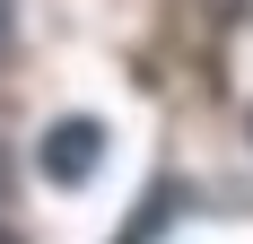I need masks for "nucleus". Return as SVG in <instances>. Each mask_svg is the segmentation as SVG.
Segmentation results:
<instances>
[{"instance_id":"obj_1","label":"nucleus","mask_w":253,"mask_h":244,"mask_svg":"<svg viewBox=\"0 0 253 244\" xmlns=\"http://www.w3.org/2000/svg\"><path fill=\"white\" fill-rule=\"evenodd\" d=\"M96 166H105V122L70 114V122H52V131H44V183L79 192V183H87Z\"/></svg>"},{"instance_id":"obj_2","label":"nucleus","mask_w":253,"mask_h":244,"mask_svg":"<svg viewBox=\"0 0 253 244\" xmlns=\"http://www.w3.org/2000/svg\"><path fill=\"white\" fill-rule=\"evenodd\" d=\"M9 26H18V0H0V52H9Z\"/></svg>"},{"instance_id":"obj_3","label":"nucleus","mask_w":253,"mask_h":244,"mask_svg":"<svg viewBox=\"0 0 253 244\" xmlns=\"http://www.w3.org/2000/svg\"><path fill=\"white\" fill-rule=\"evenodd\" d=\"M0 183H9V148H0Z\"/></svg>"},{"instance_id":"obj_4","label":"nucleus","mask_w":253,"mask_h":244,"mask_svg":"<svg viewBox=\"0 0 253 244\" xmlns=\"http://www.w3.org/2000/svg\"><path fill=\"white\" fill-rule=\"evenodd\" d=\"M0 244H9V227H0Z\"/></svg>"}]
</instances>
